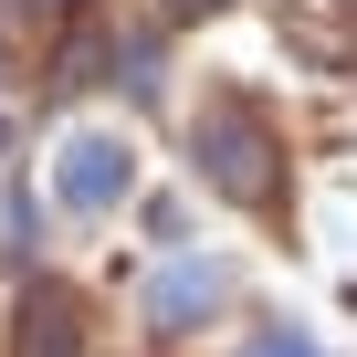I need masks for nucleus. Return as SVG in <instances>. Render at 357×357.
<instances>
[{
  "label": "nucleus",
  "mask_w": 357,
  "mask_h": 357,
  "mask_svg": "<svg viewBox=\"0 0 357 357\" xmlns=\"http://www.w3.org/2000/svg\"><path fill=\"white\" fill-rule=\"evenodd\" d=\"M200 158H221L231 190H263V137H252V116H200Z\"/></svg>",
  "instance_id": "obj_1"
},
{
  "label": "nucleus",
  "mask_w": 357,
  "mask_h": 357,
  "mask_svg": "<svg viewBox=\"0 0 357 357\" xmlns=\"http://www.w3.org/2000/svg\"><path fill=\"white\" fill-rule=\"evenodd\" d=\"M116 190H126V147H116V137H84V147L63 158V200L95 211V200H116Z\"/></svg>",
  "instance_id": "obj_2"
},
{
  "label": "nucleus",
  "mask_w": 357,
  "mask_h": 357,
  "mask_svg": "<svg viewBox=\"0 0 357 357\" xmlns=\"http://www.w3.org/2000/svg\"><path fill=\"white\" fill-rule=\"evenodd\" d=\"M211 294H221V273H211V263H178V273L158 284V315H190V305H211Z\"/></svg>",
  "instance_id": "obj_3"
}]
</instances>
